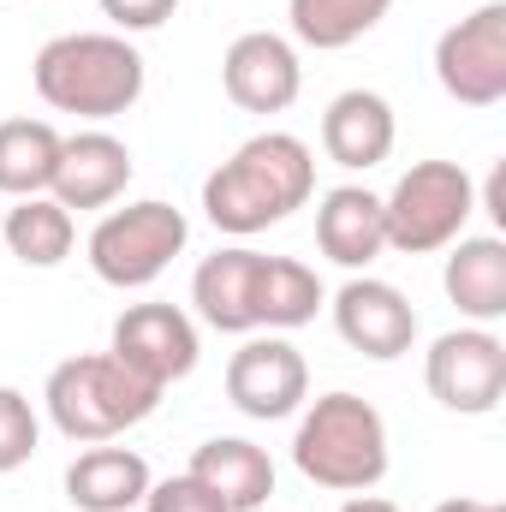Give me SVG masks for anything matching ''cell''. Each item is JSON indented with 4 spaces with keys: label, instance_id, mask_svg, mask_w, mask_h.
Returning <instances> with one entry per match:
<instances>
[{
    "label": "cell",
    "instance_id": "cell-3",
    "mask_svg": "<svg viewBox=\"0 0 506 512\" xmlns=\"http://www.w3.org/2000/svg\"><path fill=\"white\" fill-rule=\"evenodd\" d=\"M292 465L316 489L370 495L387 477V417L346 387L304 399L298 429H292Z\"/></svg>",
    "mask_w": 506,
    "mask_h": 512
},
{
    "label": "cell",
    "instance_id": "cell-19",
    "mask_svg": "<svg viewBox=\"0 0 506 512\" xmlns=\"http://www.w3.org/2000/svg\"><path fill=\"white\" fill-rule=\"evenodd\" d=\"M149 483H155L149 459L131 447H108V441H96L90 453H78L66 465V501L78 512H131L143 507Z\"/></svg>",
    "mask_w": 506,
    "mask_h": 512
},
{
    "label": "cell",
    "instance_id": "cell-2",
    "mask_svg": "<svg viewBox=\"0 0 506 512\" xmlns=\"http://www.w3.org/2000/svg\"><path fill=\"white\" fill-rule=\"evenodd\" d=\"M30 84L54 114H78V120L102 126L143 102L149 66L120 30H66L36 48Z\"/></svg>",
    "mask_w": 506,
    "mask_h": 512
},
{
    "label": "cell",
    "instance_id": "cell-6",
    "mask_svg": "<svg viewBox=\"0 0 506 512\" xmlns=\"http://www.w3.org/2000/svg\"><path fill=\"white\" fill-rule=\"evenodd\" d=\"M191 245V221L185 209L161 203V197H143V203H126V209H108L90 233V268L102 286H120V292H143L167 274L173 256H185Z\"/></svg>",
    "mask_w": 506,
    "mask_h": 512
},
{
    "label": "cell",
    "instance_id": "cell-7",
    "mask_svg": "<svg viewBox=\"0 0 506 512\" xmlns=\"http://www.w3.org/2000/svg\"><path fill=\"white\" fill-rule=\"evenodd\" d=\"M435 84L459 108L506 102V0H483L435 36Z\"/></svg>",
    "mask_w": 506,
    "mask_h": 512
},
{
    "label": "cell",
    "instance_id": "cell-15",
    "mask_svg": "<svg viewBox=\"0 0 506 512\" xmlns=\"http://www.w3.org/2000/svg\"><path fill=\"white\" fill-rule=\"evenodd\" d=\"M447 304L471 322V328H495L506 322V239L501 233H465L447 245L441 268Z\"/></svg>",
    "mask_w": 506,
    "mask_h": 512
},
{
    "label": "cell",
    "instance_id": "cell-29",
    "mask_svg": "<svg viewBox=\"0 0 506 512\" xmlns=\"http://www.w3.org/2000/svg\"><path fill=\"white\" fill-rule=\"evenodd\" d=\"M477 512H506L501 501H477Z\"/></svg>",
    "mask_w": 506,
    "mask_h": 512
},
{
    "label": "cell",
    "instance_id": "cell-20",
    "mask_svg": "<svg viewBox=\"0 0 506 512\" xmlns=\"http://www.w3.org/2000/svg\"><path fill=\"white\" fill-rule=\"evenodd\" d=\"M256 328L268 334H292L304 322H316V310L328 304V286L310 262L298 256H262L256 262Z\"/></svg>",
    "mask_w": 506,
    "mask_h": 512
},
{
    "label": "cell",
    "instance_id": "cell-21",
    "mask_svg": "<svg viewBox=\"0 0 506 512\" xmlns=\"http://www.w3.org/2000/svg\"><path fill=\"white\" fill-rule=\"evenodd\" d=\"M0 239L24 268H60L72 256V245H78V221L48 191L42 197H12V209L0 221Z\"/></svg>",
    "mask_w": 506,
    "mask_h": 512
},
{
    "label": "cell",
    "instance_id": "cell-24",
    "mask_svg": "<svg viewBox=\"0 0 506 512\" xmlns=\"http://www.w3.org/2000/svg\"><path fill=\"white\" fill-rule=\"evenodd\" d=\"M36 441H42V423H36L30 399L18 387H0V477L18 471V465H30Z\"/></svg>",
    "mask_w": 506,
    "mask_h": 512
},
{
    "label": "cell",
    "instance_id": "cell-16",
    "mask_svg": "<svg viewBox=\"0 0 506 512\" xmlns=\"http://www.w3.org/2000/svg\"><path fill=\"white\" fill-rule=\"evenodd\" d=\"M316 251L346 274H364L387 251V221H381V197L370 185H334L316 203Z\"/></svg>",
    "mask_w": 506,
    "mask_h": 512
},
{
    "label": "cell",
    "instance_id": "cell-9",
    "mask_svg": "<svg viewBox=\"0 0 506 512\" xmlns=\"http://www.w3.org/2000/svg\"><path fill=\"white\" fill-rule=\"evenodd\" d=\"M227 399L251 423H280L298 417L310 399V364L292 340L280 334H245V346L227 358Z\"/></svg>",
    "mask_w": 506,
    "mask_h": 512
},
{
    "label": "cell",
    "instance_id": "cell-25",
    "mask_svg": "<svg viewBox=\"0 0 506 512\" xmlns=\"http://www.w3.org/2000/svg\"><path fill=\"white\" fill-rule=\"evenodd\" d=\"M143 512H227L191 471L185 477H167V483H149V495H143Z\"/></svg>",
    "mask_w": 506,
    "mask_h": 512
},
{
    "label": "cell",
    "instance_id": "cell-13",
    "mask_svg": "<svg viewBox=\"0 0 506 512\" xmlns=\"http://www.w3.org/2000/svg\"><path fill=\"white\" fill-rule=\"evenodd\" d=\"M131 173H137V161L114 131H72V137H60V167H54L48 197L60 209H78V215L84 209H114L126 197Z\"/></svg>",
    "mask_w": 506,
    "mask_h": 512
},
{
    "label": "cell",
    "instance_id": "cell-17",
    "mask_svg": "<svg viewBox=\"0 0 506 512\" xmlns=\"http://www.w3.org/2000/svg\"><path fill=\"white\" fill-rule=\"evenodd\" d=\"M256 262H262V251H251V245H227L197 262L191 304L215 334H256Z\"/></svg>",
    "mask_w": 506,
    "mask_h": 512
},
{
    "label": "cell",
    "instance_id": "cell-4",
    "mask_svg": "<svg viewBox=\"0 0 506 512\" xmlns=\"http://www.w3.org/2000/svg\"><path fill=\"white\" fill-rule=\"evenodd\" d=\"M42 405H48V423L66 441L96 447V441H120L143 417H155L161 387L143 382L137 370H126L114 352H78V358L48 370Z\"/></svg>",
    "mask_w": 506,
    "mask_h": 512
},
{
    "label": "cell",
    "instance_id": "cell-14",
    "mask_svg": "<svg viewBox=\"0 0 506 512\" xmlns=\"http://www.w3.org/2000/svg\"><path fill=\"white\" fill-rule=\"evenodd\" d=\"M399 143V120H393V102L376 90H340L322 114V155L346 173H370L393 155Z\"/></svg>",
    "mask_w": 506,
    "mask_h": 512
},
{
    "label": "cell",
    "instance_id": "cell-12",
    "mask_svg": "<svg viewBox=\"0 0 506 512\" xmlns=\"http://www.w3.org/2000/svg\"><path fill=\"white\" fill-rule=\"evenodd\" d=\"M221 90L233 108L245 114H286L304 90V66H298V48L274 30H245L227 42L221 54Z\"/></svg>",
    "mask_w": 506,
    "mask_h": 512
},
{
    "label": "cell",
    "instance_id": "cell-22",
    "mask_svg": "<svg viewBox=\"0 0 506 512\" xmlns=\"http://www.w3.org/2000/svg\"><path fill=\"white\" fill-rule=\"evenodd\" d=\"M387 12H393V0H286L292 36L316 54H340V48L364 42Z\"/></svg>",
    "mask_w": 506,
    "mask_h": 512
},
{
    "label": "cell",
    "instance_id": "cell-26",
    "mask_svg": "<svg viewBox=\"0 0 506 512\" xmlns=\"http://www.w3.org/2000/svg\"><path fill=\"white\" fill-rule=\"evenodd\" d=\"M102 6V18L120 30V36H143V30H161L173 12H179V0H96Z\"/></svg>",
    "mask_w": 506,
    "mask_h": 512
},
{
    "label": "cell",
    "instance_id": "cell-10",
    "mask_svg": "<svg viewBox=\"0 0 506 512\" xmlns=\"http://www.w3.org/2000/svg\"><path fill=\"white\" fill-rule=\"evenodd\" d=\"M126 370H137L143 382H155L161 393L173 382H185L203 358V340H197V322L179 310V304H131L114 322V346H108Z\"/></svg>",
    "mask_w": 506,
    "mask_h": 512
},
{
    "label": "cell",
    "instance_id": "cell-28",
    "mask_svg": "<svg viewBox=\"0 0 506 512\" xmlns=\"http://www.w3.org/2000/svg\"><path fill=\"white\" fill-rule=\"evenodd\" d=\"M429 512H477V501H441V507H429Z\"/></svg>",
    "mask_w": 506,
    "mask_h": 512
},
{
    "label": "cell",
    "instance_id": "cell-11",
    "mask_svg": "<svg viewBox=\"0 0 506 512\" xmlns=\"http://www.w3.org/2000/svg\"><path fill=\"white\" fill-rule=\"evenodd\" d=\"M334 334L370 358V364H393L417 346V310L411 298L393 286V280H376V274H352L340 292H334Z\"/></svg>",
    "mask_w": 506,
    "mask_h": 512
},
{
    "label": "cell",
    "instance_id": "cell-5",
    "mask_svg": "<svg viewBox=\"0 0 506 512\" xmlns=\"http://www.w3.org/2000/svg\"><path fill=\"white\" fill-rule=\"evenodd\" d=\"M471 215H477V179L459 161H411L381 197L387 251L399 256L447 251L453 239H465Z\"/></svg>",
    "mask_w": 506,
    "mask_h": 512
},
{
    "label": "cell",
    "instance_id": "cell-8",
    "mask_svg": "<svg viewBox=\"0 0 506 512\" xmlns=\"http://www.w3.org/2000/svg\"><path fill=\"white\" fill-rule=\"evenodd\" d=\"M423 382L429 399L459 411V417H489L506 399V340L495 328H447L423 352Z\"/></svg>",
    "mask_w": 506,
    "mask_h": 512
},
{
    "label": "cell",
    "instance_id": "cell-27",
    "mask_svg": "<svg viewBox=\"0 0 506 512\" xmlns=\"http://www.w3.org/2000/svg\"><path fill=\"white\" fill-rule=\"evenodd\" d=\"M340 512H399V507H393L387 495H346V501H340Z\"/></svg>",
    "mask_w": 506,
    "mask_h": 512
},
{
    "label": "cell",
    "instance_id": "cell-1",
    "mask_svg": "<svg viewBox=\"0 0 506 512\" xmlns=\"http://www.w3.org/2000/svg\"><path fill=\"white\" fill-rule=\"evenodd\" d=\"M310 197H316V155L292 131H256L203 179V215L227 239H256L280 227Z\"/></svg>",
    "mask_w": 506,
    "mask_h": 512
},
{
    "label": "cell",
    "instance_id": "cell-18",
    "mask_svg": "<svg viewBox=\"0 0 506 512\" xmlns=\"http://www.w3.org/2000/svg\"><path fill=\"white\" fill-rule=\"evenodd\" d=\"M185 471H191L227 512H256L274 495V459H268L256 441H245V435H215V441H203Z\"/></svg>",
    "mask_w": 506,
    "mask_h": 512
},
{
    "label": "cell",
    "instance_id": "cell-23",
    "mask_svg": "<svg viewBox=\"0 0 506 512\" xmlns=\"http://www.w3.org/2000/svg\"><path fill=\"white\" fill-rule=\"evenodd\" d=\"M60 167V131L48 120H0V197H42Z\"/></svg>",
    "mask_w": 506,
    "mask_h": 512
}]
</instances>
